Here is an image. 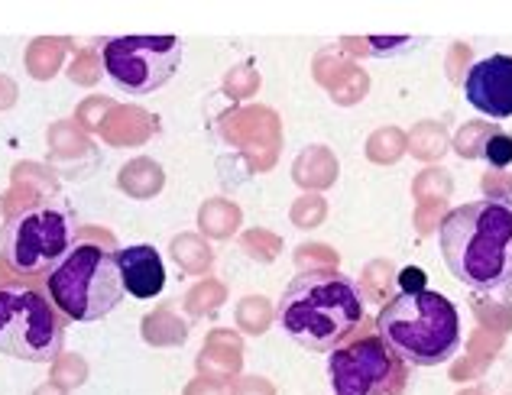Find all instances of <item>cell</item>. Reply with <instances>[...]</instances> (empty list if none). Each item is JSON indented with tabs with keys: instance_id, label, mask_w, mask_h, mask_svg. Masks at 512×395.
<instances>
[{
	"instance_id": "7a4b0ae2",
	"label": "cell",
	"mask_w": 512,
	"mask_h": 395,
	"mask_svg": "<svg viewBox=\"0 0 512 395\" xmlns=\"http://www.w3.org/2000/svg\"><path fill=\"white\" fill-rule=\"evenodd\" d=\"M279 328L305 350H338L363 321L357 282L338 269L299 272L279 298Z\"/></svg>"
},
{
	"instance_id": "8fae6325",
	"label": "cell",
	"mask_w": 512,
	"mask_h": 395,
	"mask_svg": "<svg viewBox=\"0 0 512 395\" xmlns=\"http://www.w3.org/2000/svg\"><path fill=\"white\" fill-rule=\"evenodd\" d=\"M483 156H487L490 166L506 169L512 162V136L506 133H490V140L483 143Z\"/></svg>"
},
{
	"instance_id": "52a82bcc",
	"label": "cell",
	"mask_w": 512,
	"mask_h": 395,
	"mask_svg": "<svg viewBox=\"0 0 512 395\" xmlns=\"http://www.w3.org/2000/svg\"><path fill=\"white\" fill-rule=\"evenodd\" d=\"M104 72L127 94H153L166 88L182 65L179 36H114L101 46Z\"/></svg>"
},
{
	"instance_id": "30bf717a",
	"label": "cell",
	"mask_w": 512,
	"mask_h": 395,
	"mask_svg": "<svg viewBox=\"0 0 512 395\" xmlns=\"http://www.w3.org/2000/svg\"><path fill=\"white\" fill-rule=\"evenodd\" d=\"M117 256V266H120V276H124V289L133 298H156L159 292L166 289V266H163V256L156 253V247H124V250H114Z\"/></svg>"
},
{
	"instance_id": "5b68a950",
	"label": "cell",
	"mask_w": 512,
	"mask_h": 395,
	"mask_svg": "<svg viewBox=\"0 0 512 395\" xmlns=\"http://www.w3.org/2000/svg\"><path fill=\"white\" fill-rule=\"evenodd\" d=\"M78 224L59 204H33L7 217L0 227V260L20 276L52 272L75 250Z\"/></svg>"
},
{
	"instance_id": "6da1fadb",
	"label": "cell",
	"mask_w": 512,
	"mask_h": 395,
	"mask_svg": "<svg viewBox=\"0 0 512 395\" xmlns=\"http://www.w3.org/2000/svg\"><path fill=\"white\" fill-rule=\"evenodd\" d=\"M444 266L474 295L512 298V204L470 201L448 211L438 230Z\"/></svg>"
},
{
	"instance_id": "3957f363",
	"label": "cell",
	"mask_w": 512,
	"mask_h": 395,
	"mask_svg": "<svg viewBox=\"0 0 512 395\" xmlns=\"http://www.w3.org/2000/svg\"><path fill=\"white\" fill-rule=\"evenodd\" d=\"M376 337L406 366H441L464 344L461 318L451 298L438 292H402L376 318Z\"/></svg>"
},
{
	"instance_id": "8992f818",
	"label": "cell",
	"mask_w": 512,
	"mask_h": 395,
	"mask_svg": "<svg viewBox=\"0 0 512 395\" xmlns=\"http://www.w3.org/2000/svg\"><path fill=\"white\" fill-rule=\"evenodd\" d=\"M65 347V318L49 295L30 285H0V353L26 363H49Z\"/></svg>"
},
{
	"instance_id": "ba28073f",
	"label": "cell",
	"mask_w": 512,
	"mask_h": 395,
	"mask_svg": "<svg viewBox=\"0 0 512 395\" xmlns=\"http://www.w3.org/2000/svg\"><path fill=\"white\" fill-rule=\"evenodd\" d=\"M328 379L334 395H402L409 366L373 334L331 350Z\"/></svg>"
},
{
	"instance_id": "277c9868",
	"label": "cell",
	"mask_w": 512,
	"mask_h": 395,
	"mask_svg": "<svg viewBox=\"0 0 512 395\" xmlns=\"http://www.w3.org/2000/svg\"><path fill=\"white\" fill-rule=\"evenodd\" d=\"M49 302L65 321L91 324L107 318L127 295L114 250L75 243V250L46 276Z\"/></svg>"
},
{
	"instance_id": "9c48e42d",
	"label": "cell",
	"mask_w": 512,
	"mask_h": 395,
	"mask_svg": "<svg viewBox=\"0 0 512 395\" xmlns=\"http://www.w3.org/2000/svg\"><path fill=\"white\" fill-rule=\"evenodd\" d=\"M464 98L474 111L493 120L512 117V56H487L470 65L464 78Z\"/></svg>"
}]
</instances>
